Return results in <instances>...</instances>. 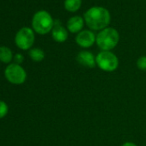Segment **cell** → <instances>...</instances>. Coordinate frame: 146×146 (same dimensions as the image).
Listing matches in <instances>:
<instances>
[{
	"label": "cell",
	"instance_id": "obj_17",
	"mask_svg": "<svg viewBox=\"0 0 146 146\" xmlns=\"http://www.w3.org/2000/svg\"><path fill=\"white\" fill-rule=\"evenodd\" d=\"M122 146H137V144L132 142H125L122 144Z\"/></svg>",
	"mask_w": 146,
	"mask_h": 146
},
{
	"label": "cell",
	"instance_id": "obj_2",
	"mask_svg": "<svg viewBox=\"0 0 146 146\" xmlns=\"http://www.w3.org/2000/svg\"><path fill=\"white\" fill-rule=\"evenodd\" d=\"M119 40V35L116 29L107 28L102 29L96 36V44L102 51H110L113 49Z\"/></svg>",
	"mask_w": 146,
	"mask_h": 146
},
{
	"label": "cell",
	"instance_id": "obj_5",
	"mask_svg": "<svg viewBox=\"0 0 146 146\" xmlns=\"http://www.w3.org/2000/svg\"><path fill=\"white\" fill-rule=\"evenodd\" d=\"M5 75L6 79L13 84H22L27 78L25 70L17 64H9L5 70Z\"/></svg>",
	"mask_w": 146,
	"mask_h": 146
},
{
	"label": "cell",
	"instance_id": "obj_9",
	"mask_svg": "<svg viewBox=\"0 0 146 146\" xmlns=\"http://www.w3.org/2000/svg\"><path fill=\"white\" fill-rule=\"evenodd\" d=\"M52 38L57 42H64L68 38V32L67 30L61 25L58 20L55 21L52 32Z\"/></svg>",
	"mask_w": 146,
	"mask_h": 146
},
{
	"label": "cell",
	"instance_id": "obj_11",
	"mask_svg": "<svg viewBox=\"0 0 146 146\" xmlns=\"http://www.w3.org/2000/svg\"><path fill=\"white\" fill-rule=\"evenodd\" d=\"M12 58V52L9 47L0 46V61L3 63H10Z\"/></svg>",
	"mask_w": 146,
	"mask_h": 146
},
{
	"label": "cell",
	"instance_id": "obj_12",
	"mask_svg": "<svg viewBox=\"0 0 146 146\" xmlns=\"http://www.w3.org/2000/svg\"><path fill=\"white\" fill-rule=\"evenodd\" d=\"M82 4V0H65L64 7L68 11L75 12L77 11Z\"/></svg>",
	"mask_w": 146,
	"mask_h": 146
},
{
	"label": "cell",
	"instance_id": "obj_6",
	"mask_svg": "<svg viewBox=\"0 0 146 146\" xmlns=\"http://www.w3.org/2000/svg\"><path fill=\"white\" fill-rule=\"evenodd\" d=\"M15 41L19 48L23 50L29 49L35 41V35L33 30L27 27L21 29L16 35Z\"/></svg>",
	"mask_w": 146,
	"mask_h": 146
},
{
	"label": "cell",
	"instance_id": "obj_15",
	"mask_svg": "<svg viewBox=\"0 0 146 146\" xmlns=\"http://www.w3.org/2000/svg\"><path fill=\"white\" fill-rule=\"evenodd\" d=\"M8 113V106L5 102L0 101V119L4 118Z\"/></svg>",
	"mask_w": 146,
	"mask_h": 146
},
{
	"label": "cell",
	"instance_id": "obj_8",
	"mask_svg": "<svg viewBox=\"0 0 146 146\" xmlns=\"http://www.w3.org/2000/svg\"><path fill=\"white\" fill-rule=\"evenodd\" d=\"M77 60L80 64L89 68H94L96 65V57L89 51H81L77 56Z\"/></svg>",
	"mask_w": 146,
	"mask_h": 146
},
{
	"label": "cell",
	"instance_id": "obj_14",
	"mask_svg": "<svg viewBox=\"0 0 146 146\" xmlns=\"http://www.w3.org/2000/svg\"><path fill=\"white\" fill-rule=\"evenodd\" d=\"M137 67L141 70H146V57L142 56L137 60Z\"/></svg>",
	"mask_w": 146,
	"mask_h": 146
},
{
	"label": "cell",
	"instance_id": "obj_3",
	"mask_svg": "<svg viewBox=\"0 0 146 146\" xmlns=\"http://www.w3.org/2000/svg\"><path fill=\"white\" fill-rule=\"evenodd\" d=\"M53 25L54 23L51 15L45 11H40L36 12L33 17L32 26L35 31L38 34H47L53 28Z\"/></svg>",
	"mask_w": 146,
	"mask_h": 146
},
{
	"label": "cell",
	"instance_id": "obj_4",
	"mask_svg": "<svg viewBox=\"0 0 146 146\" xmlns=\"http://www.w3.org/2000/svg\"><path fill=\"white\" fill-rule=\"evenodd\" d=\"M96 59L97 66L104 71H114L119 66V59L117 56L110 51H102L97 54Z\"/></svg>",
	"mask_w": 146,
	"mask_h": 146
},
{
	"label": "cell",
	"instance_id": "obj_16",
	"mask_svg": "<svg viewBox=\"0 0 146 146\" xmlns=\"http://www.w3.org/2000/svg\"><path fill=\"white\" fill-rule=\"evenodd\" d=\"M15 61L17 64H19L20 63H22L23 61V56L20 53H17L16 56H15Z\"/></svg>",
	"mask_w": 146,
	"mask_h": 146
},
{
	"label": "cell",
	"instance_id": "obj_13",
	"mask_svg": "<svg viewBox=\"0 0 146 146\" xmlns=\"http://www.w3.org/2000/svg\"><path fill=\"white\" fill-rule=\"evenodd\" d=\"M29 54L30 58L35 62H40L45 58L44 52L40 48H33V49H31L29 51Z\"/></svg>",
	"mask_w": 146,
	"mask_h": 146
},
{
	"label": "cell",
	"instance_id": "obj_1",
	"mask_svg": "<svg viewBox=\"0 0 146 146\" xmlns=\"http://www.w3.org/2000/svg\"><path fill=\"white\" fill-rule=\"evenodd\" d=\"M110 14L102 7H92L84 14V20L90 29H104L110 23Z\"/></svg>",
	"mask_w": 146,
	"mask_h": 146
},
{
	"label": "cell",
	"instance_id": "obj_7",
	"mask_svg": "<svg viewBox=\"0 0 146 146\" xmlns=\"http://www.w3.org/2000/svg\"><path fill=\"white\" fill-rule=\"evenodd\" d=\"M96 40L95 34L90 30H84L78 34L76 37V42L78 46L84 48L90 47Z\"/></svg>",
	"mask_w": 146,
	"mask_h": 146
},
{
	"label": "cell",
	"instance_id": "obj_10",
	"mask_svg": "<svg viewBox=\"0 0 146 146\" xmlns=\"http://www.w3.org/2000/svg\"><path fill=\"white\" fill-rule=\"evenodd\" d=\"M84 28V19L79 17H73L67 23V29L70 33H78L81 32Z\"/></svg>",
	"mask_w": 146,
	"mask_h": 146
}]
</instances>
